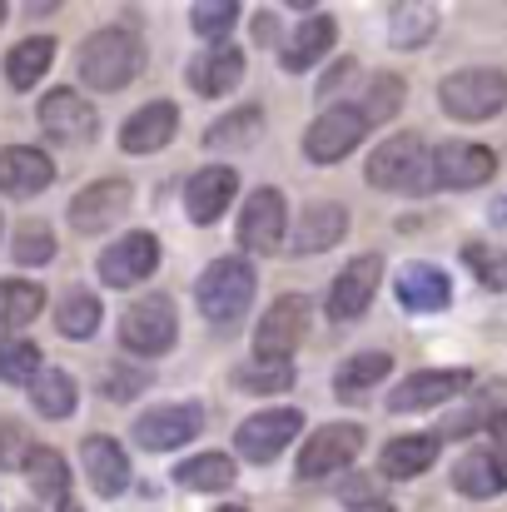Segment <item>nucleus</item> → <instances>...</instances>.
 <instances>
[{"mask_svg": "<svg viewBox=\"0 0 507 512\" xmlns=\"http://www.w3.org/2000/svg\"><path fill=\"white\" fill-rule=\"evenodd\" d=\"M20 468H25V478H30V488H35L40 498H60V503H65L70 473H65V458H60L55 448H30Z\"/></svg>", "mask_w": 507, "mask_h": 512, "instance_id": "34", "label": "nucleus"}, {"mask_svg": "<svg viewBox=\"0 0 507 512\" xmlns=\"http://www.w3.org/2000/svg\"><path fill=\"white\" fill-rule=\"evenodd\" d=\"M174 478H179L189 493H224V488L234 483V463H229L224 453H199V458L179 463Z\"/></svg>", "mask_w": 507, "mask_h": 512, "instance_id": "35", "label": "nucleus"}, {"mask_svg": "<svg viewBox=\"0 0 507 512\" xmlns=\"http://www.w3.org/2000/svg\"><path fill=\"white\" fill-rule=\"evenodd\" d=\"M334 35H338V25L329 15L304 20V25L294 30V40L284 45V70H309L314 60H324V55L334 50Z\"/></svg>", "mask_w": 507, "mask_h": 512, "instance_id": "26", "label": "nucleus"}, {"mask_svg": "<svg viewBox=\"0 0 507 512\" xmlns=\"http://www.w3.org/2000/svg\"><path fill=\"white\" fill-rule=\"evenodd\" d=\"M130 199H135V189L125 179H95V184H85L70 199V224L80 234H105V229H115L125 219Z\"/></svg>", "mask_w": 507, "mask_h": 512, "instance_id": "11", "label": "nucleus"}, {"mask_svg": "<svg viewBox=\"0 0 507 512\" xmlns=\"http://www.w3.org/2000/svg\"><path fill=\"white\" fill-rule=\"evenodd\" d=\"M55 329L65 339H90L100 329V299L90 289H70L60 304H55Z\"/></svg>", "mask_w": 507, "mask_h": 512, "instance_id": "32", "label": "nucleus"}, {"mask_svg": "<svg viewBox=\"0 0 507 512\" xmlns=\"http://www.w3.org/2000/svg\"><path fill=\"white\" fill-rule=\"evenodd\" d=\"M30 403L40 418H70L80 393H75V378L65 368H40V378L30 383Z\"/></svg>", "mask_w": 507, "mask_h": 512, "instance_id": "29", "label": "nucleus"}, {"mask_svg": "<svg viewBox=\"0 0 507 512\" xmlns=\"http://www.w3.org/2000/svg\"><path fill=\"white\" fill-rule=\"evenodd\" d=\"M145 70V45L130 30H95L80 45V80L90 90H125Z\"/></svg>", "mask_w": 507, "mask_h": 512, "instance_id": "1", "label": "nucleus"}, {"mask_svg": "<svg viewBox=\"0 0 507 512\" xmlns=\"http://www.w3.org/2000/svg\"><path fill=\"white\" fill-rule=\"evenodd\" d=\"M299 433H304V413L299 408H264V413H254V418L239 423L234 448L249 463H274Z\"/></svg>", "mask_w": 507, "mask_h": 512, "instance_id": "7", "label": "nucleus"}, {"mask_svg": "<svg viewBox=\"0 0 507 512\" xmlns=\"http://www.w3.org/2000/svg\"><path fill=\"white\" fill-rule=\"evenodd\" d=\"M343 229H348V209H343L338 199H319V204L304 209V219H299L289 249H294V254H324V249H334L338 239H343Z\"/></svg>", "mask_w": 507, "mask_h": 512, "instance_id": "22", "label": "nucleus"}, {"mask_svg": "<svg viewBox=\"0 0 507 512\" xmlns=\"http://www.w3.org/2000/svg\"><path fill=\"white\" fill-rule=\"evenodd\" d=\"M80 463H85V478H90V488H95L100 498H120V493L130 488V458H125V448H120L115 438L90 433V438L80 443Z\"/></svg>", "mask_w": 507, "mask_h": 512, "instance_id": "18", "label": "nucleus"}, {"mask_svg": "<svg viewBox=\"0 0 507 512\" xmlns=\"http://www.w3.org/2000/svg\"><path fill=\"white\" fill-rule=\"evenodd\" d=\"M488 428H493V463H498V473L507 478V413H498Z\"/></svg>", "mask_w": 507, "mask_h": 512, "instance_id": "45", "label": "nucleus"}, {"mask_svg": "<svg viewBox=\"0 0 507 512\" xmlns=\"http://www.w3.org/2000/svg\"><path fill=\"white\" fill-rule=\"evenodd\" d=\"M393 294H398V304L408 314H438V309L453 304V284L433 264H403L398 279H393Z\"/></svg>", "mask_w": 507, "mask_h": 512, "instance_id": "19", "label": "nucleus"}, {"mask_svg": "<svg viewBox=\"0 0 507 512\" xmlns=\"http://www.w3.org/2000/svg\"><path fill=\"white\" fill-rule=\"evenodd\" d=\"M363 120L368 125H383V120H393L398 110H403V80L398 75H373L368 80V95H363Z\"/></svg>", "mask_w": 507, "mask_h": 512, "instance_id": "38", "label": "nucleus"}, {"mask_svg": "<svg viewBox=\"0 0 507 512\" xmlns=\"http://www.w3.org/2000/svg\"><path fill=\"white\" fill-rule=\"evenodd\" d=\"M493 174H498V155L488 145L448 140L433 150V184L438 189H473V184H488Z\"/></svg>", "mask_w": 507, "mask_h": 512, "instance_id": "13", "label": "nucleus"}, {"mask_svg": "<svg viewBox=\"0 0 507 512\" xmlns=\"http://www.w3.org/2000/svg\"><path fill=\"white\" fill-rule=\"evenodd\" d=\"M433 458H438V438L433 433H403V438H393L383 448L378 473L383 478H418V473L433 468Z\"/></svg>", "mask_w": 507, "mask_h": 512, "instance_id": "25", "label": "nucleus"}, {"mask_svg": "<svg viewBox=\"0 0 507 512\" xmlns=\"http://www.w3.org/2000/svg\"><path fill=\"white\" fill-rule=\"evenodd\" d=\"M353 512H393L388 503H353Z\"/></svg>", "mask_w": 507, "mask_h": 512, "instance_id": "48", "label": "nucleus"}, {"mask_svg": "<svg viewBox=\"0 0 507 512\" xmlns=\"http://www.w3.org/2000/svg\"><path fill=\"white\" fill-rule=\"evenodd\" d=\"M55 259V234L45 224H20L15 234V264H45Z\"/></svg>", "mask_w": 507, "mask_h": 512, "instance_id": "42", "label": "nucleus"}, {"mask_svg": "<svg viewBox=\"0 0 507 512\" xmlns=\"http://www.w3.org/2000/svg\"><path fill=\"white\" fill-rule=\"evenodd\" d=\"M50 179H55V160L45 150H30V145L0 150V189L5 194H40Z\"/></svg>", "mask_w": 507, "mask_h": 512, "instance_id": "23", "label": "nucleus"}, {"mask_svg": "<svg viewBox=\"0 0 507 512\" xmlns=\"http://www.w3.org/2000/svg\"><path fill=\"white\" fill-rule=\"evenodd\" d=\"M234 20H239V5H234V0H204V5L189 10V25H194L204 40H214V45H224V35L234 30Z\"/></svg>", "mask_w": 507, "mask_h": 512, "instance_id": "41", "label": "nucleus"}, {"mask_svg": "<svg viewBox=\"0 0 507 512\" xmlns=\"http://www.w3.org/2000/svg\"><path fill=\"white\" fill-rule=\"evenodd\" d=\"M463 264H468L488 289H507V249L488 244V239H473V244H463Z\"/></svg>", "mask_w": 507, "mask_h": 512, "instance_id": "40", "label": "nucleus"}, {"mask_svg": "<svg viewBox=\"0 0 507 512\" xmlns=\"http://www.w3.org/2000/svg\"><path fill=\"white\" fill-rule=\"evenodd\" d=\"M438 100L453 120H493L507 105V75L503 70H458L443 80Z\"/></svg>", "mask_w": 507, "mask_h": 512, "instance_id": "4", "label": "nucleus"}, {"mask_svg": "<svg viewBox=\"0 0 507 512\" xmlns=\"http://www.w3.org/2000/svg\"><path fill=\"white\" fill-rule=\"evenodd\" d=\"M219 512H249V508H219Z\"/></svg>", "mask_w": 507, "mask_h": 512, "instance_id": "50", "label": "nucleus"}, {"mask_svg": "<svg viewBox=\"0 0 507 512\" xmlns=\"http://www.w3.org/2000/svg\"><path fill=\"white\" fill-rule=\"evenodd\" d=\"M40 125H45V135L55 145H85V140H95V110L75 90H50L40 100Z\"/></svg>", "mask_w": 507, "mask_h": 512, "instance_id": "17", "label": "nucleus"}, {"mask_svg": "<svg viewBox=\"0 0 507 512\" xmlns=\"http://www.w3.org/2000/svg\"><path fill=\"white\" fill-rule=\"evenodd\" d=\"M40 378V348L30 339H0V383H35Z\"/></svg>", "mask_w": 507, "mask_h": 512, "instance_id": "39", "label": "nucleus"}, {"mask_svg": "<svg viewBox=\"0 0 507 512\" xmlns=\"http://www.w3.org/2000/svg\"><path fill=\"white\" fill-rule=\"evenodd\" d=\"M254 269H249V259H214L204 274H199V289H194V299H199V314L209 319V324H229V319H239L249 304H254Z\"/></svg>", "mask_w": 507, "mask_h": 512, "instance_id": "3", "label": "nucleus"}, {"mask_svg": "<svg viewBox=\"0 0 507 512\" xmlns=\"http://www.w3.org/2000/svg\"><path fill=\"white\" fill-rule=\"evenodd\" d=\"M348 75H353V60H338L334 70H329V75H324V80H319V90H324V95H329V90H338V85H343V80H348Z\"/></svg>", "mask_w": 507, "mask_h": 512, "instance_id": "47", "label": "nucleus"}, {"mask_svg": "<svg viewBox=\"0 0 507 512\" xmlns=\"http://www.w3.org/2000/svg\"><path fill=\"white\" fill-rule=\"evenodd\" d=\"M234 189H239V174L229 170V165H209V170H199L189 179V189H184V214H189L194 224H214V219L234 204Z\"/></svg>", "mask_w": 507, "mask_h": 512, "instance_id": "20", "label": "nucleus"}, {"mask_svg": "<svg viewBox=\"0 0 507 512\" xmlns=\"http://www.w3.org/2000/svg\"><path fill=\"white\" fill-rule=\"evenodd\" d=\"M174 339H179V319H174V304L165 294H150V299L130 304L125 319H120V343L140 358H160L165 348H174Z\"/></svg>", "mask_w": 507, "mask_h": 512, "instance_id": "6", "label": "nucleus"}, {"mask_svg": "<svg viewBox=\"0 0 507 512\" xmlns=\"http://www.w3.org/2000/svg\"><path fill=\"white\" fill-rule=\"evenodd\" d=\"M199 428H204L199 403H160L135 418V443L150 453H169V448H184L189 438H199Z\"/></svg>", "mask_w": 507, "mask_h": 512, "instance_id": "9", "label": "nucleus"}, {"mask_svg": "<svg viewBox=\"0 0 507 512\" xmlns=\"http://www.w3.org/2000/svg\"><path fill=\"white\" fill-rule=\"evenodd\" d=\"M358 448H363V428L358 423H329V428H319L304 443V453H299V478L304 483L334 478V473H343L358 458Z\"/></svg>", "mask_w": 507, "mask_h": 512, "instance_id": "8", "label": "nucleus"}, {"mask_svg": "<svg viewBox=\"0 0 507 512\" xmlns=\"http://www.w3.org/2000/svg\"><path fill=\"white\" fill-rule=\"evenodd\" d=\"M239 75H244V55L234 45H209L204 55L189 60V85L199 95H229L239 85Z\"/></svg>", "mask_w": 507, "mask_h": 512, "instance_id": "24", "label": "nucleus"}, {"mask_svg": "<svg viewBox=\"0 0 507 512\" xmlns=\"http://www.w3.org/2000/svg\"><path fill=\"white\" fill-rule=\"evenodd\" d=\"M473 388V373L468 368H428V373H413L393 388L388 408L393 413H423V408H438V403H453Z\"/></svg>", "mask_w": 507, "mask_h": 512, "instance_id": "12", "label": "nucleus"}, {"mask_svg": "<svg viewBox=\"0 0 507 512\" xmlns=\"http://www.w3.org/2000/svg\"><path fill=\"white\" fill-rule=\"evenodd\" d=\"M45 309V289L30 279H5L0 284V329H20L30 319H40Z\"/></svg>", "mask_w": 507, "mask_h": 512, "instance_id": "33", "label": "nucleus"}, {"mask_svg": "<svg viewBox=\"0 0 507 512\" xmlns=\"http://www.w3.org/2000/svg\"><path fill=\"white\" fill-rule=\"evenodd\" d=\"M393 373V358L388 353H358V358H348L343 368L334 373V388H338V398H353V393H363V388H373V383H383Z\"/></svg>", "mask_w": 507, "mask_h": 512, "instance_id": "36", "label": "nucleus"}, {"mask_svg": "<svg viewBox=\"0 0 507 512\" xmlns=\"http://www.w3.org/2000/svg\"><path fill=\"white\" fill-rule=\"evenodd\" d=\"M368 184L378 189H408V194H428L433 184V150L423 145V135H393L373 150L368 160Z\"/></svg>", "mask_w": 507, "mask_h": 512, "instance_id": "2", "label": "nucleus"}, {"mask_svg": "<svg viewBox=\"0 0 507 512\" xmlns=\"http://www.w3.org/2000/svg\"><path fill=\"white\" fill-rule=\"evenodd\" d=\"M368 130H373V125L363 120L358 105H338V110L319 115V120L309 125V135H304V155H309L314 165H338V160H343Z\"/></svg>", "mask_w": 507, "mask_h": 512, "instance_id": "10", "label": "nucleus"}, {"mask_svg": "<svg viewBox=\"0 0 507 512\" xmlns=\"http://www.w3.org/2000/svg\"><path fill=\"white\" fill-rule=\"evenodd\" d=\"M254 35H259V45H274L279 40V20L264 10V15H254Z\"/></svg>", "mask_w": 507, "mask_h": 512, "instance_id": "46", "label": "nucleus"}, {"mask_svg": "<svg viewBox=\"0 0 507 512\" xmlns=\"http://www.w3.org/2000/svg\"><path fill=\"white\" fill-rule=\"evenodd\" d=\"M150 383V373H135V368H115L110 378H105V393L115 398V403H125V398H135L140 388Z\"/></svg>", "mask_w": 507, "mask_h": 512, "instance_id": "43", "label": "nucleus"}, {"mask_svg": "<svg viewBox=\"0 0 507 512\" xmlns=\"http://www.w3.org/2000/svg\"><path fill=\"white\" fill-rule=\"evenodd\" d=\"M50 60H55V40H50V35L20 40V45L5 55V80H10V90H30V85L50 70Z\"/></svg>", "mask_w": 507, "mask_h": 512, "instance_id": "27", "label": "nucleus"}, {"mask_svg": "<svg viewBox=\"0 0 507 512\" xmlns=\"http://www.w3.org/2000/svg\"><path fill=\"white\" fill-rule=\"evenodd\" d=\"M309 319H314V304L304 294H284L269 304V314L259 319L254 329V353L269 358V363H289V353L304 343L309 334Z\"/></svg>", "mask_w": 507, "mask_h": 512, "instance_id": "5", "label": "nucleus"}, {"mask_svg": "<svg viewBox=\"0 0 507 512\" xmlns=\"http://www.w3.org/2000/svg\"><path fill=\"white\" fill-rule=\"evenodd\" d=\"M453 488L463 493V498H498L507 488V478L498 473V463H493V453H468L458 468H453Z\"/></svg>", "mask_w": 507, "mask_h": 512, "instance_id": "31", "label": "nucleus"}, {"mask_svg": "<svg viewBox=\"0 0 507 512\" xmlns=\"http://www.w3.org/2000/svg\"><path fill=\"white\" fill-rule=\"evenodd\" d=\"M60 512H85V508H80L75 498H65V503H60Z\"/></svg>", "mask_w": 507, "mask_h": 512, "instance_id": "49", "label": "nucleus"}, {"mask_svg": "<svg viewBox=\"0 0 507 512\" xmlns=\"http://www.w3.org/2000/svg\"><path fill=\"white\" fill-rule=\"evenodd\" d=\"M259 135H264V110H259V105H244V110L214 120L209 135H204V145H209V150H244V145H254Z\"/></svg>", "mask_w": 507, "mask_h": 512, "instance_id": "30", "label": "nucleus"}, {"mask_svg": "<svg viewBox=\"0 0 507 512\" xmlns=\"http://www.w3.org/2000/svg\"><path fill=\"white\" fill-rule=\"evenodd\" d=\"M378 279H383V259H378V254H358L334 279V289H329V319H338V324L358 319V314L373 304Z\"/></svg>", "mask_w": 507, "mask_h": 512, "instance_id": "16", "label": "nucleus"}, {"mask_svg": "<svg viewBox=\"0 0 507 512\" xmlns=\"http://www.w3.org/2000/svg\"><path fill=\"white\" fill-rule=\"evenodd\" d=\"M433 30H438V10L423 5V0H403V5H393V15H388V35H393L398 50H418V45H428Z\"/></svg>", "mask_w": 507, "mask_h": 512, "instance_id": "28", "label": "nucleus"}, {"mask_svg": "<svg viewBox=\"0 0 507 512\" xmlns=\"http://www.w3.org/2000/svg\"><path fill=\"white\" fill-rule=\"evenodd\" d=\"M155 264H160V239L145 234V229H135V234L115 239V244L100 254V279H105L110 289H130V284L150 279Z\"/></svg>", "mask_w": 507, "mask_h": 512, "instance_id": "14", "label": "nucleus"}, {"mask_svg": "<svg viewBox=\"0 0 507 512\" xmlns=\"http://www.w3.org/2000/svg\"><path fill=\"white\" fill-rule=\"evenodd\" d=\"M294 383V368L289 363H269V358H249V363H239L234 368V388H244V393H284Z\"/></svg>", "mask_w": 507, "mask_h": 512, "instance_id": "37", "label": "nucleus"}, {"mask_svg": "<svg viewBox=\"0 0 507 512\" xmlns=\"http://www.w3.org/2000/svg\"><path fill=\"white\" fill-rule=\"evenodd\" d=\"M25 453H30L25 448V428L20 423H0V468H10L15 458L25 463Z\"/></svg>", "mask_w": 507, "mask_h": 512, "instance_id": "44", "label": "nucleus"}, {"mask_svg": "<svg viewBox=\"0 0 507 512\" xmlns=\"http://www.w3.org/2000/svg\"><path fill=\"white\" fill-rule=\"evenodd\" d=\"M174 130H179V110H174L169 100H155V105H145V110H135V115L125 120L120 145H125L130 155H155V150H165L169 140H174Z\"/></svg>", "mask_w": 507, "mask_h": 512, "instance_id": "21", "label": "nucleus"}, {"mask_svg": "<svg viewBox=\"0 0 507 512\" xmlns=\"http://www.w3.org/2000/svg\"><path fill=\"white\" fill-rule=\"evenodd\" d=\"M284 239V194L279 189H254L244 199V214H239V244L249 254H274Z\"/></svg>", "mask_w": 507, "mask_h": 512, "instance_id": "15", "label": "nucleus"}]
</instances>
